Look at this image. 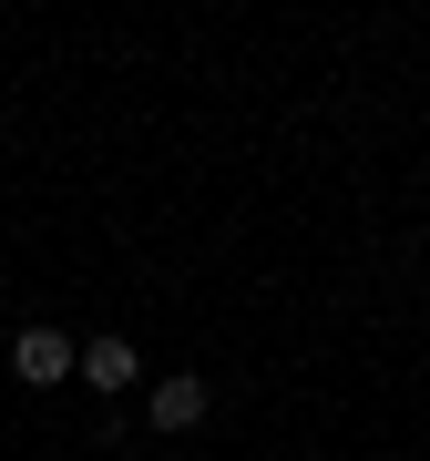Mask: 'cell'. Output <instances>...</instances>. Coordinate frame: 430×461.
I'll return each instance as SVG.
<instances>
[{
	"instance_id": "cell-2",
	"label": "cell",
	"mask_w": 430,
	"mask_h": 461,
	"mask_svg": "<svg viewBox=\"0 0 430 461\" xmlns=\"http://www.w3.org/2000/svg\"><path fill=\"white\" fill-rule=\"evenodd\" d=\"M205 411H215V400H205V379H195V369L154 379V400H144V420L165 430V441H184V430H205Z\"/></svg>"
},
{
	"instance_id": "cell-1",
	"label": "cell",
	"mask_w": 430,
	"mask_h": 461,
	"mask_svg": "<svg viewBox=\"0 0 430 461\" xmlns=\"http://www.w3.org/2000/svg\"><path fill=\"white\" fill-rule=\"evenodd\" d=\"M83 369V348L62 329H11V379H31V390H62V379Z\"/></svg>"
},
{
	"instance_id": "cell-4",
	"label": "cell",
	"mask_w": 430,
	"mask_h": 461,
	"mask_svg": "<svg viewBox=\"0 0 430 461\" xmlns=\"http://www.w3.org/2000/svg\"><path fill=\"white\" fill-rule=\"evenodd\" d=\"M93 461H113V451H93Z\"/></svg>"
},
{
	"instance_id": "cell-3",
	"label": "cell",
	"mask_w": 430,
	"mask_h": 461,
	"mask_svg": "<svg viewBox=\"0 0 430 461\" xmlns=\"http://www.w3.org/2000/svg\"><path fill=\"white\" fill-rule=\"evenodd\" d=\"M83 379H93V390H113V400H123V390H133V339H123V329L83 339Z\"/></svg>"
}]
</instances>
